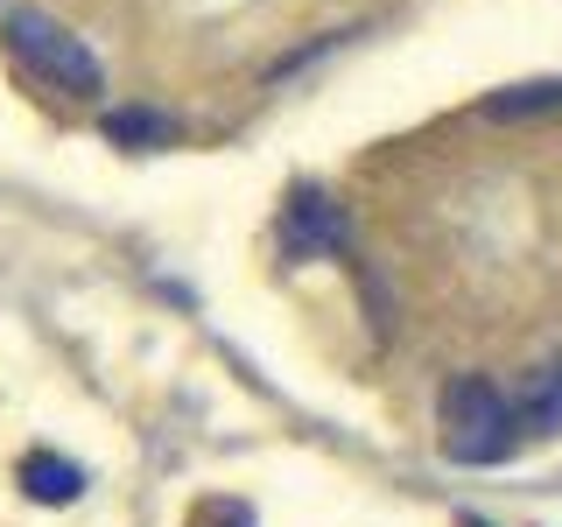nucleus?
<instances>
[{"instance_id":"1","label":"nucleus","mask_w":562,"mask_h":527,"mask_svg":"<svg viewBox=\"0 0 562 527\" xmlns=\"http://www.w3.org/2000/svg\"><path fill=\"white\" fill-rule=\"evenodd\" d=\"M0 43H8V57L22 64L35 85H49V92H64V99H99L105 92V70L92 57V43H85V35H70L57 14L14 8L8 22H0Z\"/></svg>"},{"instance_id":"2","label":"nucleus","mask_w":562,"mask_h":527,"mask_svg":"<svg viewBox=\"0 0 562 527\" xmlns=\"http://www.w3.org/2000/svg\"><path fill=\"white\" fill-rule=\"evenodd\" d=\"M436 444H443L450 464H499V457L520 444L514 401L485 373H457L443 386V401H436Z\"/></svg>"},{"instance_id":"7","label":"nucleus","mask_w":562,"mask_h":527,"mask_svg":"<svg viewBox=\"0 0 562 527\" xmlns=\"http://www.w3.org/2000/svg\"><path fill=\"white\" fill-rule=\"evenodd\" d=\"M169 134H176V120H162V113H113L105 120V141H120V148H162Z\"/></svg>"},{"instance_id":"6","label":"nucleus","mask_w":562,"mask_h":527,"mask_svg":"<svg viewBox=\"0 0 562 527\" xmlns=\"http://www.w3.org/2000/svg\"><path fill=\"white\" fill-rule=\"evenodd\" d=\"M562 105V78H535V85H514V92H492L485 113L492 120H527V113H555Z\"/></svg>"},{"instance_id":"4","label":"nucleus","mask_w":562,"mask_h":527,"mask_svg":"<svg viewBox=\"0 0 562 527\" xmlns=\"http://www.w3.org/2000/svg\"><path fill=\"white\" fill-rule=\"evenodd\" d=\"M506 401H514L520 436H562V359L535 366V373L520 380V394H506Z\"/></svg>"},{"instance_id":"3","label":"nucleus","mask_w":562,"mask_h":527,"mask_svg":"<svg viewBox=\"0 0 562 527\" xmlns=\"http://www.w3.org/2000/svg\"><path fill=\"white\" fill-rule=\"evenodd\" d=\"M338 233H345L338 204L316 198V190H295L289 211H281V246H289L295 260H303V254H324V246H338Z\"/></svg>"},{"instance_id":"5","label":"nucleus","mask_w":562,"mask_h":527,"mask_svg":"<svg viewBox=\"0 0 562 527\" xmlns=\"http://www.w3.org/2000/svg\"><path fill=\"white\" fill-rule=\"evenodd\" d=\"M22 492H29V500H43V506H70L85 492V471L70 464V457L35 450V457H22Z\"/></svg>"}]
</instances>
